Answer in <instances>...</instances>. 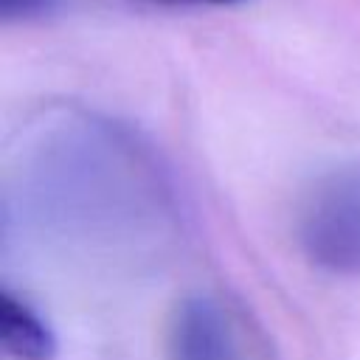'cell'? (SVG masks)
I'll list each match as a JSON object with an SVG mask.
<instances>
[{"instance_id": "6da1fadb", "label": "cell", "mask_w": 360, "mask_h": 360, "mask_svg": "<svg viewBox=\"0 0 360 360\" xmlns=\"http://www.w3.org/2000/svg\"><path fill=\"white\" fill-rule=\"evenodd\" d=\"M295 233L301 253L329 276H360V163H343L304 191Z\"/></svg>"}, {"instance_id": "7a4b0ae2", "label": "cell", "mask_w": 360, "mask_h": 360, "mask_svg": "<svg viewBox=\"0 0 360 360\" xmlns=\"http://www.w3.org/2000/svg\"><path fill=\"white\" fill-rule=\"evenodd\" d=\"M166 360H253L242 321L211 295L183 298L166 323Z\"/></svg>"}, {"instance_id": "3957f363", "label": "cell", "mask_w": 360, "mask_h": 360, "mask_svg": "<svg viewBox=\"0 0 360 360\" xmlns=\"http://www.w3.org/2000/svg\"><path fill=\"white\" fill-rule=\"evenodd\" d=\"M0 338L17 360H51L56 354V338L45 318L11 290L0 292Z\"/></svg>"}, {"instance_id": "277c9868", "label": "cell", "mask_w": 360, "mask_h": 360, "mask_svg": "<svg viewBox=\"0 0 360 360\" xmlns=\"http://www.w3.org/2000/svg\"><path fill=\"white\" fill-rule=\"evenodd\" d=\"M59 6V0H0V17L6 22L14 20H37L51 14Z\"/></svg>"}, {"instance_id": "5b68a950", "label": "cell", "mask_w": 360, "mask_h": 360, "mask_svg": "<svg viewBox=\"0 0 360 360\" xmlns=\"http://www.w3.org/2000/svg\"><path fill=\"white\" fill-rule=\"evenodd\" d=\"M152 3H163V6H236L242 0H152Z\"/></svg>"}]
</instances>
